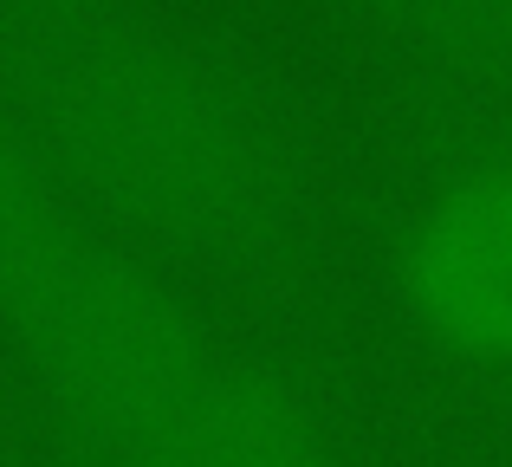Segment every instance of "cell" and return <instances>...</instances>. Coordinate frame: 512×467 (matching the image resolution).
Listing matches in <instances>:
<instances>
[{
    "instance_id": "3",
    "label": "cell",
    "mask_w": 512,
    "mask_h": 467,
    "mask_svg": "<svg viewBox=\"0 0 512 467\" xmlns=\"http://www.w3.org/2000/svg\"><path fill=\"white\" fill-rule=\"evenodd\" d=\"M396 299L454 364H512V156H480L409 208Z\"/></svg>"
},
{
    "instance_id": "1",
    "label": "cell",
    "mask_w": 512,
    "mask_h": 467,
    "mask_svg": "<svg viewBox=\"0 0 512 467\" xmlns=\"http://www.w3.org/2000/svg\"><path fill=\"white\" fill-rule=\"evenodd\" d=\"M0 318L98 467H344L325 416L221 344L39 150L0 85Z\"/></svg>"
},
{
    "instance_id": "4",
    "label": "cell",
    "mask_w": 512,
    "mask_h": 467,
    "mask_svg": "<svg viewBox=\"0 0 512 467\" xmlns=\"http://www.w3.org/2000/svg\"><path fill=\"white\" fill-rule=\"evenodd\" d=\"M396 52L474 85H512V0H350Z\"/></svg>"
},
{
    "instance_id": "2",
    "label": "cell",
    "mask_w": 512,
    "mask_h": 467,
    "mask_svg": "<svg viewBox=\"0 0 512 467\" xmlns=\"http://www.w3.org/2000/svg\"><path fill=\"white\" fill-rule=\"evenodd\" d=\"M13 104L59 176L150 260L247 273L299 247L312 182L266 85L143 0H33Z\"/></svg>"
}]
</instances>
